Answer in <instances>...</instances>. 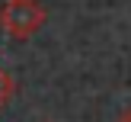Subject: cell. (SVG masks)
I'll return each mask as SVG.
<instances>
[{"label": "cell", "mask_w": 131, "mask_h": 122, "mask_svg": "<svg viewBox=\"0 0 131 122\" xmlns=\"http://www.w3.org/2000/svg\"><path fill=\"white\" fill-rule=\"evenodd\" d=\"M13 96H16V80H13V77L6 74L3 68H0V109H3L6 103L13 100Z\"/></svg>", "instance_id": "2"}, {"label": "cell", "mask_w": 131, "mask_h": 122, "mask_svg": "<svg viewBox=\"0 0 131 122\" xmlns=\"http://www.w3.org/2000/svg\"><path fill=\"white\" fill-rule=\"evenodd\" d=\"M48 23V10L38 0H6L0 6V26L13 39H32Z\"/></svg>", "instance_id": "1"}, {"label": "cell", "mask_w": 131, "mask_h": 122, "mask_svg": "<svg viewBox=\"0 0 131 122\" xmlns=\"http://www.w3.org/2000/svg\"><path fill=\"white\" fill-rule=\"evenodd\" d=\"M115 122H131V109H125V112H118V119Z\"/></svg>", "instance_id": "3"}, {"label": "cell", "mask_w": 131, "mask_h": 122, "mask_svg": "<svg viewBox=\"0 0 131 122\" xmlns=\"http://www.w3.org/2000/svg\"><path fill=\"white\" fill-rule=\"evenodd\" d=\"M38 122H54V119H38Z\"/></svg>", "instance_id": "4"}]
</instances>
